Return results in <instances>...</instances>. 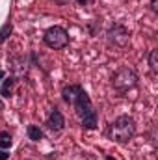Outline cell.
Here are the masks:
<instances>
[{"mask_svg": "<svg viewBox=\"0 0 158 160\" xmlns=\"http://www.w3.org/2000/svg\"><path fill=\"white\" fill-rule=\"evenodd\" d=\"M71 106H73L75 116L78 118L84 130H97L99 128V112L93 106L91 97L87 95V91L84 88H80V91L77 93V97H75Z\"/></svg>", "mask_w": 158, "mask_h": 160, "instance_id": "1", "label": "cell"}, {"mask_svg": "<svg viewBox=\"0 0 158 160\" xmlns=\"http://www.w3.org/2000/svg\"><path fill=\"white\" fill-rule=\"evenodd\" d=\"M138 132V127H136V119L128 114H121L116 119L112 121L106 128V136L108 140H112L114 143H119V145H126L134 140Z\"/></svg>", "mask_w": 158, "mask_h": 160, "instance_id": "2", "label": "cell"}, {"mask_svg": "<svg viewBox=\"0 0 158 160\" xmlns=\"http://www.w3.org/2000/svg\"><path fill=\"white\" fill-rule=\"evenodd\" d=\"M110 84H112V88H114L117 93L125 95V93H128L130 89L138 88V84H140V75H138L132 67H119L117 71L112 75Z\"/></svg>", "mask_w": 158, "mask_h": 160, "instance_id": "3", "label": "cell"}, {"mask_svg": "<svg viewBox=\"0 0 158 160\" xmlns=\"http://www.w3.org/2000/svg\"><path fill=\"white\" fill-rule=\"evenodd\" d=\"M43 43L45 47L52 48V50H63L65 47H69L71 38H69V32L60 26V24H54V26H48L43 34Z\"/></svg>", "mask_w": 158, "mask_h": 160, "instance_id": "4", "label": "cell"}, {"mask_svg": "<svg viewBox=\"0 0 158 160\" xmlns=\"http://www.w3.org/2000/svg\"><path fill=\"white\" fill-rule=\"evenodd\" d=\"M104 38H106V43L110 47H116V48H125L130 41V30L121 24V22H114L108 26V30L104 32Z\"/></svg>", "mask_w": 158, "mask_h": 160, "instance_id": "5", "label": "cell"}, {"mask_svg": "<svg viewBox=\"0 0 158 160\" xmlns=\"http://www.w3.org/2000/svg\"><path fill=\"white\" fill-rule=\"evenodd\" d=\"M9 75H13V77H17L19 80L26 78L28 77V73H30V67H32V63H30V54H15V56H11L9 60Z\"/></svg>", "mask_w": 158, "mask_h": 160, "instance_id": "6", "label": "cell"}, {"mask_svg": "<svg viewBox=\"0 0 158 160\" xmlns=\"http://www.w3.org/2000/svg\"><path fill=\"white\" fill-rule=\"evenodd\" d=\"M45 128L50 130V132H54V134H58V132H62V130L65 128V116L62 114L60 108L54 106V108L50 110V114H48L47 119H45Z\"/></svg>", "mask_w": 158, "mask_h": 160, "instance_id": "7", "label": "cell"}, {"mask_svg": "<svg viewBox=\"0 0 158 160\" xmlns=\"http://www.w3.org/2000/svg\"><path fill=\"white\" fill-rule=\"evenodd\" d=\"M19 84V78L13 75H6L2 84H0V97L2 99H11L15 93V86Z\"/></svg>", "mask_w": 158, "mask_h": 160, "instance_id": "8", "label": "cell"}, {"mask_svg": "<svg viewBox=\"0 0 158 160\" xmlns=\"http://www.w3.org/2000/svg\"><path fill=\"white\" fill-rule=\"evenodd\" d=\"M80 88H82L80 84H65L62 88V99H63L65 104H73V101H75L77 93L80 91Z\"/></svg>", "mask_w": 158, "mask_h": 160, "instance_id": "9", "label": "cell"}, {"mask_svg": "<svg viewBox=\"0 0 158 160\" xmlns=\"http://www.w3.org/2000/svg\"><path fill=\"white\" fill-rule=\"evenodd\" d=\"M26 136H28V140H32V142H41L43 138H45V132H43V128H41L39 125H28L26 127Z\"/></svg>", "mask_w": 158, "mask_h": 160, "instance_id": "10", "label": "cell"}, {"mask_svg": "<svg viewBox=\"0 0 158 160\" xmlns=\"http://www.w3.org/2000/svg\"><path fill=\"white\" fill-rule=\"evenodd\" d=\"M86 30H87V34H89L91 38H97V36L101 34V30H102V21H101V19H91V21H87V22H86Z\"/></svg>", "mask_w": 158, "mask_h": 160, "instance_id": "11", "label": "cell"}, {"mask_svg": "<svg viewBox=\"0 0 158 160\" xmlns=\"http://www.w3.org/2000/svg\"><path fill=\"white\" fill-rule=\"evenodd\" d=\"M147 63L153 75H158V48H151L147 54Z\"/></svg>", "mask_w": 158, "mask_h": 160, "instance_id": "12", "label": "cell"}, {"mask_svg": "<svg viewBox=\"0 0 158 160\" xmlns=\"http://www.w3.org/2000/svg\"><path fill=\"white\" fill-rule=\"evenodd\" d=\"M11 147H13V136L7 130H0V149L9 151Z\"/></svg>", "mask_w": 158, "mask_h": 160, "instance_id": "13", "label": "cell"}, {"mask_svg": "<svg viewBox=\"0 0 158 160\" xmlns=\"http://www.w3.org/2000/svg\"><path fill=\"white\" fill-rule=\"evenodd\" d=\"M11 34H13V22L7 21V22H4V24L0 26V45H4L6 41L9 39Z\"/></svg>", "mask_w": 158, "mask_h": 160, "instance_id": "14", "label": "cell"}, {"mask_svg": "<svg viewBox=\"0 0 158 160\" xmlns=\"http://www.w3.org/2000/svg\"><path fill=\"white\" fill-rule=\"evenodd\" d=\"M77 4H78V6H82V8H86V6L95 4V0H77Z\"/></svg>", "mask_w": 158, "mask_h": 160, "instance_id": "15", "label": "cell"}, {"mask_svg": "<svg viewBox=\"0 0 158 160\" xmlns=\"http://www.w3.org/2000/svg\"><path fill=\"white\" fill-rule=\"evenodd\" d=\"M156 4H158V0H151V2H149V8H151V11H153V13H156V11H158Z\"/></svg>", "mask_w": 158, "mask_h": 160, "instance_id": "16", "label": "cell"}, {"mask_svg": "<svg viewBox=\"0 0 158 160\" xmlns=\"http://www.w3.org/2000/svg\"><path fill=\"white\" fill-rule=\"evenodd\" d=\"M0 160H9V153H7V151H2V149H0Z\"/></svg>", "mask_w": 158, "mask_h": 160, "instance_id": "17", "label": "cell"}, {"mask_svg": "<svg viewBox=\"0 0 158 160\" xmlns=\"http://www.w3.org/2000/svg\"><path fill=\"white\" fill-rule=\"evenodd\" d=\"M71 0H54V4H58V6H67Z\"/></svg>", "mask_w": 158, "mask_h": 160, "instance_id": "18", "label": "cell"}, {"mask_svg": "<svg viewBox=\"0 0 158 160\" xmlns=\"http://www.w3.org/2000/svg\"><path fill=\"white\" fill-rule=\"evenodd\" d=\"M4 108H6V104H4V99H0V112H4Z\"/></svg>", "mask_w": 158, "mask_h": 160, "instance_id": "19", "label": "cell"}, {"mask_svg": "<svg viewBox=\"0 0 158 160\" xmlns=\"http://www.w3.org/2000/svg\"><path fill=\"white\" fill-rule=\"evenodd\" d=\"M4 77H6V71H2V69H0V84H2V80H4Z\"/></svg>", "mask_w": 158, "mask_h": 160, "instance_id": "20", "label": "cell"}, {"mask_svg": "<svg viewBox=\"0 0 158 160\" xmlns=\"http://www.w3.org/2000/svg\"><path fill=\"white\" fill-rule=\"evenodd\" d=\"M104 160H117V158H116V157H110V155H108V157H106Z\"/></svg>", "mask_w": 158, "mask_h": 160, "instance_id": "21", "label": "cell"}]
</instances>
